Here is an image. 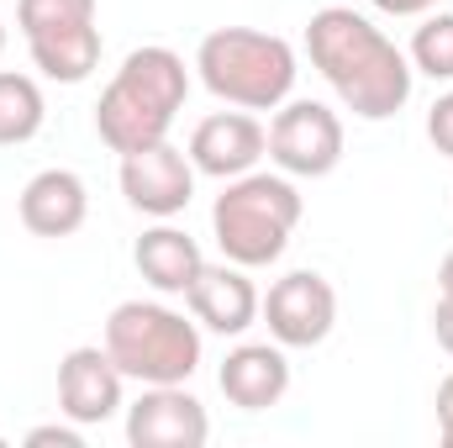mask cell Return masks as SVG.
<instances>
[{
	"instance_id": "8fae6325",
	"label": "cell",
	"mask_w": 453,
	"mask_h": 448,
	"mask_svg": "<svg viewBox=\"0 0 453 448\" xmlns=\"http://www.w3.org/2000/svg\"><path fill=\"white\" fill-rule=\"evenodd\" d=\"M206 438H211V417L185 385H142V396L127 406L132 448H201Z\"/></svg>"
},
{
	"instance_id": "8992f818",
	"label": "cell",
	"mask_w": 453,
	"mask_h": 448,
	"mask_svg": "<svg viewBox=\"0 0 453 448\" xmlns=\"http://www.w3.org/2000/svg\"><path fill=\"white\" fill-rule=\"evenodd\" d=\"M16 27L27 37L32 64L53 85H85L101 64L96 0H16Z\"/></svg>"
},
{
	"instance_id": "52a82bcc",
	"label": "cell",
	"mask_w": 453,
	"mask_h": 448,
	"mask_svg": "<svg viewBox=\"0 0 453 448\" xmlns=\"http://www.w3.org/2000/svg\"><path fill=\"white\" fill-rule=\"evenodd\" d=\"M269 164L290 180H327L342 164V116L327 101H285L269 121Z\"/></svg>"
},
{
	"instance_id": "ffe728a7",
	"label": "cell",
	"mask_w": 453,
	"mask_h": 448,
	"mask_svg": "<svg viewBox=\"0 0 453 448\" xmlns=\"http://www.w3.org/2000/svg\"><path fill=\"white\" fill-rule=\"evenodd\" d=\"M27 444L32 448H85V438H80V422H42V428L27 433Z\"/></svg>"
},
{
	"instance_id": "7c38bea8",
	"label": "cell",
	"mask_w": 453,
	"mask_h": 448,
	"mask_svg": "<svg viewBox=\"0 0 453 448\" xmlns=\"http://www.w3.org/2000/svg\"><path fill=\"white\" fill-rule=\"evenodd\" d=\"M269 153V132L264 121L248 112H217L206 121H196L190 132V164L196 174H211V180H237L248 169H258V158Z\"/></svg>"
},
{
	"instance_id": "603a6c76",
	"label": "cell",
	"mask_w": 453,
	"mask_h": 448,
	"mask_svg": "<svg viewBox=\"0 0 453 448\" xmlns=\"http://www.w3.org/2000/svg\"><path fill=\"white\" fill-rule=\"evenodd\" d=\"M374 11H385V16H427L438 0H369Z\"/></svg>"
},
{
	"instance_id": "5b68a950",
	"label": "cell",
	"mask_w": 453,
	"mask_h": 448,
	"mask_svg": "<svg viewBox=\"0 0 453 448\" xmlns=\"http://www.w3.org/2000/svg\"><path fill=\"white\" fill-rule=\"evenodd\" d=\"M106 353L137 385H185L201 369V322L164 301H121L106 317Z\"/></svg>"
},
{
	"instance_id": "d4e9b609",
	"label": "cell",
	"mask_w": 453,
	"mask_h": 448,
	"mask_svg": "<svg viewBox=\"0 0 453 448\" xmlns=\"http://www.w3.org/2000/svg\"><path fill=\"white\" fill-rule=\"evenodd\" d=\"M0 53H5V21H0Z\"/></svg>"
},
{
	"instance_id": "44dd1931",
	"label": "cell",
	"mask_w": 453,
	"mask_h": 448,
	"mask_svg": "<svg viewBox=\"0 0 453 448\" xmlns=\"http://www.w3.org/2000/svg\"><path fill=\"white\" fill-rule=\"evenodd\" d=\"M433 333H438V348L453 353V296L438 301V312H433Z\"/></svg>"
},
{
	"instance_id": "cb8c5ba5",
	"label": "cell",
	"mask_w": 453,
	"mask_h": 448,
	"mask_svg": "<svg viewBox=\"0 0 453 448\" xmlns=\"http://www.w3.org/2000/svg\"><path fill=\"white\" fill-rule=\"evenodd\" d=\"M438 290L453 296V248H449V259H443V269H438Z\"/></svg>"
},
{
	"instance_id": "3957f363",
	"label": "cell",
	"mask_w": 453,
	"mask_h": 448,
	"mask_svg": "<svg viewBox=\"0 0 453 448\" xmlns=\"http://www.w3.org/2000/svg\"><path fill=\"white\" fill-rule=\"evenodd\" d=\"M196 74L217 101L237 112H280L296 90L301 64H296V48L274 32L217 27L196 48Z\"/></svg>"
},
{
	"instance_id": "9c48e42d",
	"label": "cell",
	"mask_w": 453,
	"mask_h": 448,
	"mask_svg": "<svg viewBox=\"0 0 453 448\" xmlns=\"http://www.w3.org/2000/svg\"><path fill=\"white\" fill-rule=\"evenodd\" d=\"M121 196L132 212L153 217V222H174L190 201H196V164L185 148H174L169 137L153 148H137L121 158Z\"/></svg>"
},
{
	"instance_id": "e0dca14e",
	"label": "cell",
	"mask_w": 453,
	"mask_h": 448,
	"mask_svg": "<svg viewBox=\"0 0 453 448\" xmlns=\"http://www.w3.org/2000/svg\"><path fill=\"white\" fill-rule=\"evenodd\" d=\"M48 121V101H42V85L32 74H16V69H0V148H21L42 132Z\"/></svg>"
},
{
	"instance_id": "4fadbf2b",
	"label": "cell",
	"mask_w": 453,
	"mask_h": 448,
	"mask_svg": "<svg viewBox=\"0 0 453 448\" xmlns=\"http://www.w3.org/2000/svg\"><path fill=\"white\" fill-rule=\"evenodd\" d=\"M185 301H190V317L206 328V333H222V337H242L253 322H258V306H264V296H258V285L248 280V269L242 264H206L201 274H196V285L185 290Z\"/></svg>"
},
{
	"instance_id": "9a60e30c",
	"label": "cell",
	"mask_w": 453,
	"mask_h": 448,
	"mask_svg": "<svg viewBox=\"0 0 453 448\" xmlns=\"http://www.w3.org/2000/svg\"><path fill=\"white\" fill-rule=\"evenodd\" d=\"M16 217L32 237H74L90 217V190L74 169H42L21 185Z\"/></svg>"
},
{
	"instance_id": "ac0fdd59",
	"label": "cell",
	"mask_w": 453,
	"mask_h": 448,
	"mask_svg": "<svg viewBox=\"0 0 453 448\" xmlns=\"http://www.w3.org/2000/svg\"><path fill=\"white\" fill-rule=\"evenodd\" d=\"M406 58H411L417 74L453 85V11H427V16H422V27H417Z\"/></svg>"
},
{
	"instance_id": "5bb4252c",
	"label": "cell",
	"mask_w": 453,
	"mask_h": 448,
	"mask_svg": "<svg viewBox=\"0 0 453 448\" xmlns=\"http://www.w3.org/2000/svg\"><path fill=\"white\" fill-rule=\"evenodd\" d=\"M217 385L237 412H269L290 390V359L280 343H237L217 369Z\"/></svg>"
},
{
	"instance_id": "d6986e66",
	"label": "cell",
	"mask_w": 453,
	"mask_h": 448,
	"mask_svg": "<svg viewBox=\"0 0 453 448\" xmlns=\"http://www.w3.org/2000/svg\"><path fill=\"white\" fill-rule=\"evenodd\" d=\"M427 137H433V148L453 158V90H443L438 101H433V112H427Z\"/></svg>"
},
{
	"instance_id": "6da1fadb",
	"label": "cell",
	"mask_w": 453,
	"mask_h": 448,
	"mask_svg": "<svg viewBox=\"0 0 453 448\" xmlns=\"http://www.w3.org/2000/svg\"><path fill=\"white\" fill-rule=\"evenodd\" d=\"M306 53L358 121H390L411 101V58L353 5H322L306 21Z\"/></svg>"
},
{
	"instance_id": "7402d4cb",
	"label": "cell",
	"mask_w": 453,
	"mask_h": 448,
	"mask_svg": "<svg viewBox=\"0 0 453 448\" xmlns=\"http://www.w3.org/2000/svg\"><path fill=\"white\" fill-rule=\"evenodd\" d=\"M438 433H443V444L453 448V375L438 385Z\"/></svg>"
},
{
	"instance_id": "277c9868",
	"label": "cell",
	"mask_w": 453,
	"mask_h": 448,
	"mask_svg": "<svg viewBox=\"0 0 453 448\" xmlns=\"http://www.w3.org/2000/svg\"><path fill=\"white\" fill-rule=\"evenodd\" d=\"M301 212H306V201L290 174L248 169L222 185V196L211 206V237H217L222 259L242 264V269H269L290 248Z\"/></svg>"
},
{
	"instance_id": "7a4b0ae2",
	"label": "cell",
	"mask_w": 453,
	"mask_h": 448,
	"mask_svg": "<svg viewBox=\"0 0 453 448\" xmlns=\"http://www.w3.org/2000/svg\"><path fill=\"white\" fill-rule=\"evenodd\" d=\"M185 96H190V69L174 48H158V42L132 48L96 101V132L121 158L137 148H153L169 137L174 116L185 112Z\"/></svg>"
},
{
	"instance_id": "30bf717a",
	"label": "cell",
	"mask_w": 453,
	"mask_h": 448,
	"mask_svg": "<svg viewBox=\"0 0 453 448\" xmlns=\"http://www.w3.org/2000/svg\"><path fill=\"white\" fill-rule=\"evenodd\" d=\"M127 375L116 369L106 343H80L58 359V412L80 428H101L121 412Z\"/></svg>"
},
{
	"instance_id": "484cf974",
	"label": "cell",
	"mask_w": 453,
	"mask_h": 448,
	"mask_svg": "<svg viewBox=\"0 0 453 448\" xmlns=\"http://www.w3.org/2000/svg\"><path fill=\"white\" fill-rule=\"evenodd\" d=\"M0 444H5V438H0Z\"/></svg>"
},
{
	"instance_id": "ba28073f",
	"label": "cell",
	"mask_w": 453,
	"mask_h": 448,
	"mask_svg": "<svg viewBox=\"0 0 453 448\" xmlns=\"http://www.w3.org/2000/svg\"><path fill=\"white\" fill-rule=\"evenodd\" d=\"M258 317L269 322V337L280 348H317L338 328V290L317 269H290L269 285Z\"/></svg>"
},
{
	"instance_id": "2e32d148",
	"label": "cell",
	"mask_w": 453,
	"mask_h": 448,
	"mask_svg": "<svg viewBox=\"0 0 453 448\" xmlns=\"http://www.w3.org/2000/svg\"><path fill=\"white\" fill-rule=\"evenodd\" d=\"M132 264H137V274H142L158 296H185V290L196 285V274L206 269L201 243L174 222L148 227V232L137 237V248H132Z\"/></svg>"
}]
</instances>
